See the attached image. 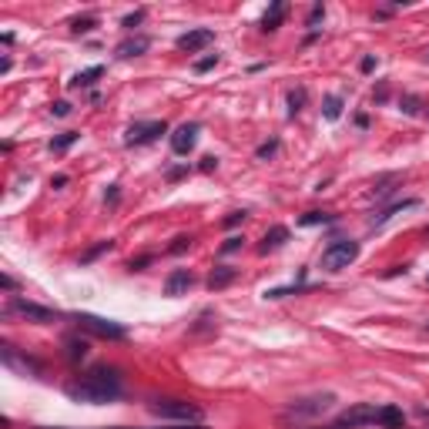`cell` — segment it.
Returning <instances> with one entry per match:
<instances>
[{
    "label": "cell",
    "instance_id": "cell-32",
    "mask_svg": "<svg viewBox=\"0 0 429 429\" xmlns=\"http://www.w3.org/2000/svg\"><path fill=\"white\" fill-rule=\"evenodd\" d=\"M51 114H54V118H67V114H71V104H67V101H54Z\"/></svg>",
    "mask_w": 429,
    "mask_h": 429
},
{
    "label": "cell",
    "instance_id": "cell-28",
    "mask_svg": "<svg viewBox=\"0 0 429 429\" xmlns=\"http://www.w3.org/2000/svg\"><path fill=\"white\" fill-rule=\"evenodd\" d=\"M214 64H218V54H208L202 61H195V74H205V71H212Z\"/></svg>",
    "mask_w": 429,
    "mask_h": 429
},
{
    "label": "cell",
    "instance_id": "cell-36",
    "mask_svg": "<svg viewBox=\"0 0 429 429\" xmlns=\"http://www.w3.org/2000/svg\"><path fill=\"white\" fill-rule=\"evenodd\" d=\"M185 248H191V239H185V235H181V239H175V245H171V252H185Z\"/></svg>",
    "mask_w": 429,
    "mask_h": 429
},
{
    "label": "cell",
    "instance_id": "cell-30",
    "mask_svg": "<svg viewBox=\"0 0 429 429\" xmlns=\"http://www.w3.org/2000/svg\"><path fill=\"white\" fill-rule=\"evenodd\" d=\"M144 21V11H135V13H127L125 21H121V27H127V30H135V27Z\"/></svg>",
    "mask_w": 429,
    "mask_h": 429
},
{
    "label": "cell",
    "instance_id": "cell-31",
    "mask_svg": "<svg viewBox=\"0 0 429 429\" xmlns=\"http://www.w3.org/2000/svg\"><path fill=\"white\" fill-rule=\"evenodd\" d=\"M403 111L406 114H419V98H416V94H406V98H403Z\"/></svg>",
    "mask_w": 429,
    "mask_h": 429
},
{
    "label": "cell",
    "instance_id": "cell-41",
    "mask_svg": "<svg viewBox=\"0 0 429 429\" xmlns=\"http://www.w3.org/2000/svg\"><path fill=\"white\" fill-rule=\"evenodd\" d=\"M359 67H362V71H372V67H376V57H362V64H359Z\"/></svg>",
    "mask_w": 429,
    "mask_h": 429
},
{
    "label": "cell",
    "instance_id": "cell-43",
    "mask_svg": "<svg viewBox=\"0 0 429 429\" xmlns=\"http://www.w3.org/2000/svg\"><path fill=\"white\" fill-rule=\"evenodd\" d=\"M423 416H429V413H426V409H423Z\"/></svg>",
    "mask_w": 429,
    "mask_h": 429
},
{
    "label": "cell",
    "instance_id": "cell-14",
    "mask_svg": "<svg viewBox=\"0 0 429 429\" xmlns=\"http://www.w3.org/2000/svg\"><path fill=\"white\" fill-rule=\"evenodd\" d=\"M413 208H419V198H403V202H392L389 208H382L379 214H372V228H382V225H386V222L392 218V214L413 212Z\"/></svg>",
    "mask_w": 429,
    "mask_h": 429
},
{
    "label": "cell",
    "instance_id": "cell-13",
    "mask_svg": "<svg viewBox=\"0 0 429 429\" xmlns=\"http://www.w3.org/2000/svg\"><path fill=\"white\" fill-rule=\"evenodd\" d=\"M0 355H4V362H7L11 369H24V372H34V376H40V362H38V359H30V355H27V359H17L13 345H7V342L0 345Z\"/></svg>",
    "mask_w": 429,
    "mask_h": 429
},
{
    "label": "cell",
    "instance_id": "cell-45",
    "mask_svg": "<svg viewBox=\"0 0 429 429\" xmlns=\"http://www.w3.org/2000/svg\"><path fill=\"white\" fill-rule=\"evenodd\" d=\"M426 328H429V322H426Z\"/></svg>",
    "mask_w": 429,
    "mask_h": 429
},
{
    "label": "cell",
    "instance_id": "cell-1",
    "mask_svg": "<svg viewBox=\"0 0 429 429\" xmlns=\"http://www.w3.org/2000/svg\"><path fill=\"white\" fill-rule=\"evenodd\" d=\"M121 392H125V382H121V372L114 366H94L91 372H84L77 382L67 386V396L74 403H88V406L114 403Z\"/></svg>",
    "mask_w": 429,
    "mask_h": 429
},
{
    "label": "cell",
    "instance_id": "cell-12",
    "mask_svg": "<svg viewBox=\"0 0 429 429\" xmlns=\"http://www.w3.org/2000/svg\"><path fill=\"white\" fill-rule=\"evenodd\" d=\"M148 47H151V38H144V34H138V38H127V40H121V44H118V57H121V61H131V57H141V54L148 51Z\"/></svg>",
    "mask_w": 429,
    "mask_h": 429
},
{
    "label": "cell",
    "instance_id": "cell-19",
    "mask_svg": "<svg viewBox=\"0 0 429 429\" xmlns=\"http://www.w3.org/2000/svg\"><path fill=\"white\" fill-rule=\"evenodd\" d=\"M235 275H239V268H231V265H218L208 275V289L212 292H218V289H225V285H231L235 282Z\"/></svg>",
    "mask_w": 429,
    "mask_h": 429
},
{
    "label": "cell",
    "instance_id": "cell-44",
    "mask_svg": "<svg viewBox=\"0 0 429 429\" xmlns=\"http://www.w3.org/2000/svg\"><path fill=\"white\" fill-rule=\"evenodd\" d=\"M328 429H339V426H328Z\"/></svg>",
    "mask_w": 429,
    "mask_h": 429
},
{
    "label": "cell",
    "instance_id": "cell-7",
    "mask_svg": "<svg viewBox=\"0 0 429 429\" xmlns=\"http://www.w3.org/2000/svg\"><path fill=\"white\" fill-rule=\"evenodd\" d=\"M168 131V125L164 121H135V125L127 127L125 135V144L127 148H141V144H151V141H158Z\"/></svg>",
    "mask_w": 429,
    "mask_h": 429
},
{
    "label": "cell",
    "instance_id": "cell-37",
    "mask_svg": "<svg viewBox=\"0 0 429 429\" xmlns=\"http://www.w3.org/2000/svg\"><path fill=\"white\" fill-rule=\"evenodd\" d=\"M104 202H108V205H118V202H121V191H118V185H111V191L104 195Z\"/></svg>",
    "mask_w": 429,
    "mask_h": 429
},
{
    "label": "cell",
    "instance_id": "cell-15",
    "mask_svg": "<svg viewBox=\"0 0 429 429\" xmlns=\"http://www.w3.org/2000/svg\"><path fill=\"white\" fill-rule=\"evenodd\" d=\"M376 426H382V429H403L406 426L403 409H399V406H379Z\"/></svg>",
    "mask_w": 429,
    "mask_h": 429
},
{
    "label": "cell",
    "instance_id": "cell-42",
    "mask_svg": "<svg viewBox=\"0 0 429 429\" xmlns=\"http://www.w3.org/2000/svg\"><path fill=\"white\" fill-rule=\"evenodd\" d=\"M111 429H131V426H111ZM171 429H205V426H188V423H181V426H171Z\"/></svg>",
    "mask_w": 429,
    "mask_h": 429
},
{
    "label": "cell",
    "instance_id": "cell-35",
    "mask_svg": "<svg viewBox=\"0 0 429 429\" xmlns=\"http://www.w3.org/2000/svg\"><path fill=\"white\" fill-rule=\"evenodd\" d=\"M144 265H151V255H141V258H135V262H131V272H141Z\"/></svg>",
    "mask_w": 429,
    "mask_h": 429
},
{
    "label": "cell",
    "instance_id": "cell-39",
    "mask_svg": "<svg viewBox=\"0 0 429 429\" xmlns=\"http://www.w3.org/2000/svg\"><path fill=\"white\" fill-rule=\"evenodd\" d=\"M67 185V175H57V178H51V188H64Z\"/></svg>",
    "mask_w": 429,
    "mask_h": 429
},
{
    "label": "cell",
    "instance_id": "cell-20",
    "mask_svg": "<svg viewBox=\"0 0 429 429\" xmlns=\"http://www.w3.org/2000/svg\"><path fill=\"white\" fill-rule=\"evenodd\" d=\"M64 353H67L71 362H81V359L88 355V342L77 339V336H67V339H64Z\"/></svg>",
    "mask_w": 429,
    "mask_h": 429
},
{
    "label": "cell",
    "instance_id": "cell-11",
    "mask_svg": "<svg viewBox=\"0 0 429 429\" xmlns=\"http://www.w3.org/2000/svg\"><path fill=\"white\" fill-rule=\"evenodd\" d=\"M195 285V275L188 268H175L171 275L164 278V295L168 299H178V295H188V289Z\"/></svg>",
    "mask_w": 429,
    "mask_h": 429
},
{
    "label": "cell",
    "instance_id": "cell-29",
    "mask_svg": "<svg viewBox=\"0 0 429 429\" xmlns=\"http://www.w3.org/2000/svg\"><path fill=\"white\" fill-rule=\"evenodd\" d=\"M319 21H326V7H322V4H316V7L309 11V21H305V27H316Z\"/></svg>",
    "mask_w": 429,
    "mask_h": 429
},
{
    "label": "cell",
    "instance_id": "cell-2",
    "mask_svg": "<svg viewBox=\"0 0 429 429\" xmlns=\"http://www.w3.org/2000/svg\"><path fill=\"white\" fill-rule=\"evenodd\" d=\"M154 416H161V419H178V423H202L205 416V409L198 403H188V399H154L151 406Z\"/></svg>",
    "mask_w": 429,
    "mask_h": 429
},
{
    "label": "cell",
    "instance_id": "cell-5",
    "mask_svg": "<svg viewBox=\"0 0 429 429\" xmlns=\"http://www.w3.org/2000/svg\"><path fill=\"white\" fill-rule=\"evenodd\" d=\"M11 312H17V316H24L27 322H34V326H51V322H57L61 319V312L57 309H47V305H38V302H27V299H21V295H11V305H7Z\"/></svg>",
    "mask_w": 429,
    "mask_h": 429
},
{
    "label": "cell",
    "instance_id": "cell-27",
    "mask_svg": "<svg viewBox=\"0 0 429 429\" xmlns=\"http://www.w3.org/2000/svg\"><path fill=\"white\" fill-rule=\"evenodd\" d=\"M275 151H278V138H272V141H265V144H258V148H255V158H258V161H265V158H272Z\"/></svg>",
    "mask_w": 429,
    "mask_h": 429
},
{
    "label": "cell",
    "instance_id": "cell-6",
    "mask_svg": "<svg viewBox=\"0 0 429 429\" xmlns=\"http://www.w3.org/2000/svg\"><path fill=\"white\" fill-rule=\"evenodd\" d=\"M376 419H379V406L355 403V406H349L345 413H339L336 426H339V429H359V426H372Z\"/></svg>",
    "mask_w": 429,
    "mask_h": 429
},
{
    "label": "cell",
    "instance_id": "cell-22",
    "mask_svg": "<svg viewBox=\"0 0 429 429\" xmlns=\"http://www.w3.org/2000/svg\"><path fill=\"white\" fill-rule=\"evenodd\" d=\"M322 114H326V121H339V114H342V98H339V94H328L326 101H322Z\"/></svg>",
    "mask_w": 429,
    "mask_h": 429
},
{
    "label": "cell",
    "instance_id": "cell-18",
    "mask_svg": "<svg viewBox=\"0 0 429 429\" xmlns=\"http://www.w3.org/2000/svg\"><path fill=\"white\" fill-rule=\"evenodd\" d=\"M98 77H104V67H101V64H94V67H88V71H77V74L71 77V81H67V88H71V91H77V88H91V84H94Z\"/></svg>",
    "mask_w": 429,
    "mask_h": 429
},
{
    "label": "cell",
    "instance_id": "cell-16",
    "mask_svg": "<svg viewBox=\"0 0 429 429\" xmlns=\"http://www.w3.org/2000/svg\"><path fill=\"white\" fill-rule=\"evenodd\" d=\"M285 13H289V4H285V0H275V4L265 11V17H262V30H265V34L268 30H278L282 21H285Z\"/></svg>",
    "mask_w": 429,
    "mask_h": 429
},
{
    "label": "cell",
    "instance_id": "cell-24",
    "mask_svg": "<svg viewBox=\"0 0 429 429\" xmlns=\"http://www.w3.org/2000/svg\"><path fill=\"white\" fill-rule=\"evenodd\" d=\"M114 248V241L108 239V241H98V245H94V248H88V252L81 255V265H88V262H94V258H98V255H104V252H111Z\"/></svg>",
    "mask_w": 429,
    "mask_h": 429
},
{
    "label": "cell",
    "instance_id": "cell-23",
    "mask_svg": "<svg viewBox=\"0 0 429 429\" xmlns=\"http://www.w3.org/2000/svg\"><path fill=\"white\" fill-rule=\"evenodd\" d=\"M332 222V214L328 212H305L302 218H299V225H305V228H312V225H328Z\"/></svg>",
    "mask_w": 429,
    "mask_h": 429
},
{
    "label": "cell",
    "instance_id": "cell-10",
    "mask_svg": "<svg viewBox=\"0 0 429 429\" xmlns=\"http://www.w3.org/2000/svg\"><path fill=\"white\" fill-rule=\"evenodd\" d=\"M208 44H214V30H212V27H198V30H188V34H181V38H178V47H181V51H188V54L205 51Z\"/></svg>",
    "mask_w": 429,
    "mask_h": 429
},
{
    "label": "cell",
    "instance_id": "cell-38",
    "mask_svg": "<svg viewBox=\"0 0 429 429\" xmlns=\"http://www.w3.org/2000/svg\"><path fill=\"white\" fill-rule=\"evenodd\" d=\"M0 285H4L7 292H17V282H13L11 275H0Z\"/></svg>",
    "mask_w": 429,
    "mask_h": 429
},
{
    "label": "cell",
    "instance_id": "cell-8",
    "mask_svg": "<svg viewBox=\"0 0 429 429\" xmlns=\"http://www.w3.org/2000/svg\"><path fill=\"white\" fill-rule=\"evenodd\" d=\"M328 406H332V396H309V399H299V403H292L282 419H312V416H322Z\"/></svg>",
    "mask_w": 429,
    "mask_h": 429
},
{
    "label": "cell",
    "instance_id": "cell-46",
    "mask_svg": "<svg viewBox=\"0 0 429 429\" xmlns=\"http://www.w3.org/2000/svg\"><path fill=\"white\" fill-rule=\"evenodd\" d=\"M426 57H429V54H426Z\"/></svg>",
    "mask_w": 429,
    "mask_h": 429
},
{
    "label": "cell",
    "instance_id": "cell-3",
    "mask_svg": "<svg viewBox=\"0 0 429 429\" xmlns=\"http://www.w3.org/2000/svg\"><path fill=\"white\" fill-rule=\"evenodd\" d=\"M355 258H359V241L353 239H336L322 248V268L326 272H342V268L353 265Z\"/></svg>",
    "mask_w": 429,
    "mask_h": 429
},
{
    "label": "cell",
    "instance_id": "cell-9",
    "mask_svg": "<svg viewBox=\"0 0 429 429\" xmlns=\"http://www.w3.org/2000/svg\"><path fill=\"white\" fill-rule=\"evenodd\" d=\"M198 135H202V125L198 121H185V125L175 127L171 135V151L175 154H188L195 144H198Z\"/></svg>",
    "mask_w": 429,
    "mask_h": 429
},
{
    "label": "cell",
    "instance_id": "cell-4",
    "mask_svg": "<svg viewBox=\"0 0 429 429\" xmlns=\"http://www.w3.org/2000/svg\"><path fill=\"white\" fill-rule=\"evenodd\" d=\"M77 322V328H84L91 336H101V339H125L127 328L121 322H114V319H101V316H91V312H77L71 316Z\"/></svg>",
    "mask_w": 429,
    "mask_h": 429
},
{
    "label": "cell",
    "instance_id": "cell-33",
    "mask_svg": "<svg viewBox=\"0 0 429 429\" xmlns=\"http://www.w3.org/2000/svg\"><path fill=\"white\" fill-rule=\"evenodd\" d=\"M245 218H248V214H245V212H231V214H228V218H225V228H235V225H241Z\"/></svg>",
    "mask_w": 429,
    "mask_h": 429
},
{
    "label": "cell",
    "instance_id": "cell-21",
    "mask_svg": "<svg viewBox=\"0 0 429 429\" xmlns=\"http://www.w3.org/2000/svg\"><path fill=\"white\" fill-rule=\"evenodd\" d=\"M77 138H81L77 131H64V135H57V138H51V144H47V148H51L54 154H64V151H67V148H74V144H77Z\"/></svg>",
    "mask_w": 429,
    "mask_h": 429
},
{
    "label": "cell",
    "instance_id": "cell-40",
    "mask_svg": "<svg viewBox=\"0 0 429 429\" xmlns=\"http://www.w3.org/2000/svg\"><path fill=\"white\" fill-rule=\"evenodd\" d=\"M214 164H218L214 158H202V171H214Z\"/></svg>",
    "mask_w": 429,
    "mask_h": 429
},
{
    "label": "cell",
    "instance_id": "cell-17",
    "mask_svg": "<svg viewBox=\"0 0 429 429\" xmlns=\"http://www.w3.org/2000/svg\"><path fill=\"white\" fill-rule=\"evenodd\" d=\"M285 241H289V228H285V225H275L272 231H265V241L258 245V252H262V255H265V252H275V248H282Z\"/></svg>",
    "mask_w": 429,
    "mask_h": 429
},
{
    "label": "cell",
    "instance_id": "cell-34",
    "mask_svg": "<svg viewBox=\"0 0 429 429\" xmlns=\"http://www.w3.org/2000/svg\"><path fill=\"white\" fill-rule=\"evenodd\" d=\"M239 248H241V239H235V235H231V239H228V241H225V245H222V252H225V255H231V252H239Z\"/></svg>",
    "mask_w": 429,
    "mask_h": 429
},
{
    "label": "cell",
    "instance_id": "cell-25",
    "mask_svg": "<svg viewBox=\"0 0 429 429\" xmlns=\"http://www.w3.org/2000/svg\"><path fill=\"white\" fill-rule=\"evenodd\" d=\"M305 98H309V94H305V88L289 91V114H292V118H295V114L305 108Z\"/></svg>",
    "mask_w": 429,
    "mask_h": 429
},
{
    "label": "cell",
    "instance_id": "cell-26",
    "mask_svg": "<svg viewBox=\"0 0 429 429\" xmlns=\"http://www.w3.org/2000/svg\"><path fill=\"white\" fill-rule=\"evenodd\" d=\"M91 27H98V17H94V13H88V17H74V21H71V30H74V34H88Z\"/></svg>",
    "mask_w": 429,
    "mask_h": 429
}]
</instances>
